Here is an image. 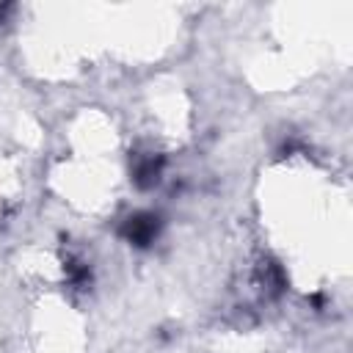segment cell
Returning a JSON list of instances; mask_svg holds the SVG:
<instances>
[{
	"mask_svg": "<svg viewBox=\"0 0 353 353\" xmlns=\"http://www.w3.org/2000/svg\"><path fill=\"white\" fill-rule=\"evenodd\" d=\"M160 232V218L154 212H138V215H130L121 226V234L132 243V245H149Z\"/></svg>",
	"mask_w": 353,
	"mask_h": 353,
	"instance_id": "cell-1",
	"label": "cell"
},
{
	"mask_svg": "<svg viewBox=\"0 0 353 353\" xmlns=\"http://www.w3.org/2000/svg\"><path fill=\"white\" fill-rule=\"evenodd\" d=\"M160 168H163V157H149V160H143V163H138V168H135V182H138V188H152V185H157L160 182Z\"/></svg>",
	"mask_w": 353,
	"mask_h": 353,
	"instance_id": "cell-2",
	"label": "cell"
}]
</instances>
